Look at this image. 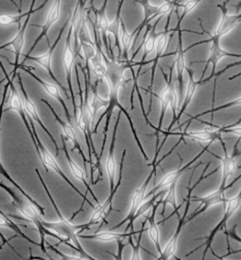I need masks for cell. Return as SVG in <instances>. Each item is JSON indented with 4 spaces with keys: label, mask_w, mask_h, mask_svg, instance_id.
I'll return each mask as SVG.
<instances>
[{
    "label": "cell",
    "mask_w": 241,
    "mask_h": 260,
    "mask_svg": "<svg viewBox=\"0 0 241 260\" xmlns=\"http://www.w3.org/2000/svg\"><path fill=\"white\" fill-rule=\"evenodd\" d=\"M35 172H36V175L39 179V182L41 183L44 190H45V194L48 195L52 205L55 211V213L58 214L59 216V220L58 221H53V222H48V221H44L42 220L43 222V225L45 228H48L49 230L54 232L55 234H58L60 236V244H65L67 246H69L70 248H72V249H74L77 253H79L80 255H82L85 259H93V257L89 256L85 250L82 248L81 244H80L79 242V234L80 232L82 231H85V227L84 224L82 225H75L71 219H67L64 215L63 213L61 212L60 208L58 207V205L55 204V202L54 200V197L53 195L51 194V191L47 186V184H45V182L43 180L41 174L39 173V170L38 169H35Z\"/></svg>",
    "instance_id": "1"
},
{
    "label": "cell",
    "mask_w": 241,
    "mask_h": 260,
    "mask_svg": "<svg viewBox=\"0 0 241 260\" xmlns=\"http://www.w3.org/2000/svg\"><path fill=\"white\" fill-rule=\"evenodd\" d=\"M0 188L3 189L10 196L11 204H13L19 210V212L22 214V215L25 217V220H27L28 222H31L34 227H35V229L37 230L40 236V243H39L40 249L43 253H47V246H45V242L47 241H45V236H54V238L58 239L59 241L61 240L60 236L44 227L39 210L33 204H31L30 202L28 203L23 202V200L20 197H18V195L15 193V191L9 187H7L5 184H3L2 182H0Z\"/></svg>",
    "instance_id": "2"
},
{
    "label": "cell",
    "mask_w": 241,
    "mask_h": 260,
    "mask_svg": "<svg viewBox=\"0 0 241 260\" xmlns=\"http://www.w3.org/2000/svg\"><path fill=\"white\" fill-rule=\"evenodd\" d=\"M30 124H31V127H32V130H33V133H34V137H35L36 142H37V144H38V148H36L35 150H36L38 156L40 157V160H41V162H42L43 167L45 168V170H47V171L52 170V171L55 172V173L58 174L61 178L64 179V182H66L69 186H70V187L76 191V193H77L80 197L82 198L81 208H80L78 211H76V212L74 213V215L71 217V220H73V218L77 215V214H78L80 211H82V210H83V206H84V203H85V202H87L89 205H91V203H90V202L88 201V199L86 198V195H83V194L81 193V191H80V190L74 186V184L71 182V180L68 178V176H67V175L64 173V171L62 170V168L60 167L59 163L56 162L55 157L53 156V154H52L47 148H45L44 144L42 143V142L40 141V139H39V137H38V134H37L36 129H35V126H34V122H33L32 120H30ZM91 206H93V205H91Z\"/></svg>",
    "instance_id": "3"
},
{
    "label": "cell",
    "mask_w": 241,
    "mask_h": 260,
    "mask_svg": "<svg viewBox=\"0 0 241 260\" xmlns=\"http://www.w3.org/2000/svg\"><path fill=\"white\" fill-rule=\"evenodd\" d=\"M17 78H18V83L20 85V89H21V94H22V97H23V100H24V108H25V112H26V114H27V117L32 120L33 122H36L38 125L42 128V130L47 133L53 144L54 145V148H55V158L59 156L60 154V148H59V144L58 142H55L54 138L53 137V134L50 132V130L48 129V127L44 125L42 120L40 119L39 115H38V112H37V108L35 106V104H34V101L30 98V96L28 95L27 92H26V89L24 87V84H23V81H22V77L20 74L17 73Z\"/></svg>",
    "instance_id": "4"
},
{
    "label": "cell",
    "mask_w": 241,
    "mask_h": 260,
    "mask_svg": "<svg viewBox=\"0 0 241 260\" xmlns=\"http://www.w3.org/2000/svg\"><path fill=\"white\" fill-rule=\"evenodd\" d=\"M152 175H153V172L147 177V179L145 180V182L143 183V185L140 188H137L134 190V195L132 197L131 209H130V212L128 214V216H126L124 218V220L119 225H117L116 229L119 228L122 223H124L126 221H129V225H128V227H126V230L130 229L131 231H133V229H134V220L136 218L137 212L140 211L141 207L143 206V204L146 202V200L148 198L147 190H148V188H149V184H150V180L152 178Z\"/></svg>",
    "instance_id": "5"
},
{
    "label": "cell",
    "mask_w": 241,
    "mask_h": 260,
    "mask_svg": "<svg viewBox=\"0 0 241 260\" xmlns=\"http://www.w3.org/2000/svg\"><path fill=\"white\" fill-rule=\"evenodd\" d=\"M71 41H72V32L70 31V29H69L66 40H65L63 62H64V68H65V71H66L68 92H69V95H70V97L72 98L73 109H74V113H75L77 107L75 104V95H74V90H73V86H72V71H73V67H74L75 54H74V50L72 48Z\"/></svg>",
    "instance_id": "6"
},
{
    "label": "cell",
    "mask_w": 241,
    "mask_h": 260,
    "mask_svg": "<svg viewBox=\"0 0 241 260\" xmlns=\"http://www.w3.org/2000/svg\"><path fill=\"white\" fill-rule=\"evenodd\" d=\"M8 89H9V82H8V80H7V84L4 86V92H3V95H2V101H1V104H0V131H1V120H2V114H3V112H4V107H5V105H6V95H7V94H8ZM0 174H1V175L7 180V182H9L11 185H13V186H14V187L20 191V193L27 199L28 202H30L31 204H33L34 206H35V207L39 210V212H40V214H41V216H44V214H45V209H44L42 206H40V205L38 204V203H37V201H36V200H34V199H33V198L27 193V191H26L24 189H22V187L16 182V180L8 174L7 170H6L5 167L3 166L2 162H1V159H0Z\"/></svg>",
    "instance_id": "7"
},
{
    "label": "cell",
    "mask_w": 241,
    "mask_h": 260,
    "mask_svg": "<svg viewBox=\"0 0 241 260\" xmlns=\"http://www.w3.org/2000/svg\"><path fill=\"white\" fill-rule=\"evenodd\" d=\"M41 101H42L43 104H45V105L48 106V108H49V109L51 110V112L53 113V115H54L55 121L59 123V125H60L61 128H62V134H61V135H63V137L67 140V142L69 141V142H71V145H72V152H73V151H77V152L80 154V156L82 157V160H83L84 165H85V168H86V166H87V162L89 163V161H87V159H86L85 156H84L83 150H82V148H81V144H80V142H79V141H78V139H77V135H76V132H75V130H74V128H73V126H72V124L68 123V122H65V121H64V120H63L58 114H56V113L54 112V110L53 109V107L51 106V104L48 103V100H45V99L42 98Z\"/></svg>",
    "instance_id": "8"
},
{
    "label": "cell",
    "mask_w": 241,
    "mask_h": 260,
    "mask_svg": "<svg viewBox=\"0 0 241 260\" xmlns=\"http://www.w3.org/2000/svg\"><path fill=\"white\" fill-rule=\"evenodd\" d=\"M65 27H66V26H64V28L61 30V32H60V35H59L58 39L55 40V42H54L53 45L49 44L50 48H49V50H48L47 52L43 53V54H41V55H37V56H30V55H29V56H27L26 60H30V61H32V62H34V63H36V64H37V65H39L40 67H42L43 69H44L45 71H47V72L49 73V75H50V76H51V78L53 79V81H54V82H55V84L58 85V86H59L61 89H63V92H64V95H65L66 98H70V95H69L68 92H67V90H65V89H64V87L62 86V84L59 82L58 79H56V77L54 75V72H53V69H52V60H53V54H54V49L56 48V47H58L59 41H60V39H61V37H62L63 30L65 29Z\"/></svg>",
    "instance_id": "9"
},
{
    "label": "cell",
    "mask_w": 241,
    "mask_h": 260,
    "mask_svg": "<svg viewBox=\"0 0 241 260\" xmlns=\"http://www.w3.org/2000/svg\"><path fill=\"white\" fill-rule=\"evenodd\" d=\"M31 18V13L27 14V18L26 21L23 25L20 26L18 33L16 34V36L11 39L8 43L3 44L0 47V49H4L8 47H11L13 48V52L15 54V70L13 71V78H15V76L17 75V69L19 68V63H20V58L22 55L23 50H24V47H25V37H26V31H27V27L29 24V21Z\"/></svg>",
    "instance_id": "10"
},
{
    "label": "cell",
    "mask_w": 241,
    "mask_h": 260,
    "mask_svg": "<svg viewBox=\"0 0 241 260\" xmlns=\"http://www.w3.org/2000/svg\"><path fill=\"white\" fill-rule=\"evenodd\" d=\"M21 69L22 70H24L26 73H28L33 79H35V80L37 81L38 84L41 85V87L45 90V93H47L51 97L54 98L56 101H58V103L63 107L64 111H65V114H66V117H67V121L68 123H70L72 124V119H71V115H70V112H69V109L67 107V104H66V101L64 100L62 95H61V92H60V89L58 87V85L56 84H53V83H50V82H45L44 80H42L41 78H39L38 76L35 75V73H34L33 71H31L29 68L27 67H21Z\"/></svg>",
    "instance_id": "11"
},
{
    "label": "cell",
    "mask_w": 241,
    "mask_h": 260,
    "mask_svg": "<svg viewBox=\"0 0 241 260\" xmlns=\"http://www.w3.org/2000/svg\"><path fill=\"white\" fill-rule=\"evenodd\" d=\"M118 125V120L115 125V128H114L113 132V137H112V142L110 145V150L109 154L107 157V160L105 163V170L109 179V186H110V194L114 195V193L117 190V188L119 187L120 182L115 186V178H116V173H117V161H116V157L115 153H114V149H115V138H116V129Z\"/></svg>",
    "instance_id": "12"
},
{
    "label": "cell",
    "mask_w": 241,
    "mask_h": 260,
    "mask_svg": "<svg viewBox=\"0 0 241 260\" xmlns=\"http://www.w3.org/2000/svg\"><path fill=\"white\" fill-rule=\"evenodd\" d=\"M61 13H62V0H54L53 3L50 6L49 9V13L47 15V19H45V23L44 25L42 26V31L41 34L37 37L35 43L32 47V49L36 47V44L44 37H47L48 35V32L49 30L52 28L53 25H54L56 22L59 21L60 17H61ZM31 49V51H32ZM31 51L28 53V55L31 53Z\"/></svg>",
    "instance_id": "13"
},
{
    "label": "cell",
    "mask_w": 241,
    "mask_h": 260,
    "mask_svg": "<svg viewBox=\"0 0 241 260\" xmlns=\"http://www.w3.org/2000/svg\"><path fill=\"white\" fill-rule=\"evenodd\" d=\"M61 140H62V150H63V152H64V154H65V157H66V159H67V162H68L69 168H70V170H71L73 176H74L76 179L80 180V182H81V183L84 185V187L86 188L87 191H89V193H90L91 195H93L94 199L97 201V204H98V203H100V202L98 201L97 197L95 196V194L93 193V190H91V189H90V187H89V184L87 183L86 176H85V172L82 170L81 168H80V167L76 164V162H75V161L72 159V158H71L70 153H69V150H68V148H67V140L63 137V135H61Z\"/></svg>",
    "instance_id": "14"
},
{
    "label": "cell",
    "mask_w": 241,
    "mask_h": 260,
    "mask_svg": "<svg viewBox=\"0 0 241 260\" xmlns=\"http://www.w3.org/2000/svg\"><path fill=\"white\" fill-rule=\"evenodd\" d=\"M113 196H109V198L104 202V203H98V205L94 208V212L91 214V217L87 223L84 224L85 230H88L93 225L99 224L103 220H105L106 217L108 216V214L112 210V201H113Z\"/></svg>",
    "instance_id": "15"
},
{
    "label": "cell",
    "mask_w": 241,
    "mask_h": 260,
    "mask_svg": "<svg viewBox=\"0 0 241 260\" xmlns=\"http://www.w3.org/2000/svg\"><path fill=\"white\" fill-rule=\"evenodd\" d=\"M130 236H132L131 233L129 232H124V233H117L115 231H104V232H100L96 233L94 235H80L79 234V238H83V239H89V240H95L98 242L102 243H110V242H119L122 241L125 238H129Z\"/></svg>",
    "instance_id": "16"
},
{
    "label": "cell",
    "mask_w": 241,
    "mask_h": 260,
    "mask_svg": "<svg viewBox=\"0 0 241 260\" xmlns=\"http://www.w3.org/2000/svg\"><path fill=\"white\" fill-rule=\"evenodd\" d=\"M239 21V16H231L228 15L224 10L222 19L219 23V25L216 26L214 34H213V40H219L222 36L226 35L230 31L234 29L236 24Z\"/></svg>",
    "instance_id": "17"
},
{
    "label": "cell",
    "mask_w": 241,
    "mask_h": 260,
    "mask_svg": "<svg viewBox=\"0 0 241 260\" xmlns=\"http://www.w3.org/2000/svg\"><path fill=\"white\" fill-rule=\"evenodd\" d=\"M199 207L196 210V214L205 211L206 209H209L212 206L222 204L225 202V189L220 188L214 191H212L211 194L206 195L203 198H199Z\"/></svg>",
    "instance_id": "18"
},
{
    "label": "cell",
    "mask_w": 241,
    "mask_h": 260,
    "mask_svg": "<svg viewBox=\"0 0 241 260\" xmlns=\"http://www.w3.org/2000/svg\"><path fill=\"white\" fill-rule=\"evenodd\" d=\"M237 159L235 156L226 155L222 159V187L226 188L228 179L230 178L237 170Z\"/></svg>",
    "instance_id": "19"
},
{
    "label": "cell",
    "mask_w": 241,
    "mask_h": 260,
    "mask_svg": "<svg viewBox=\"0 0 241 260\" xmlns=\"http://www.w3.org/2000/svg\"><path fill=\"white\" fill-rule=\"evenodd\" d=\"M180 176V170H175V171H170L166 173L160 182L154 187V189L148 193V195H160L163 191L167 190L171 186L175 185L178 182V178Z\"/></svg>",
    "instance_id": "20"
},
{
    "label": "cell",
    "mask_w": 241,
    "mask_h": 260,
    "mask_svg": "<svg viewBox=\"0 0 241 260\" xmlns=\"http://www.w3.org/2000/svg\"><path fill=\"white\" fill-rule=\"evenodd\" d=\"M184 137L193 140V141H196L199 142L201 143H211L214 141H215L219 137V134H214V133H211L206 130H196V131H189L186 132Z\"/></svg>",
    "instance_id": "21"
},
{
    "label": "cell",
    "mask_w": 241,
    "mask_h": 260,
    "mask_svg": "<svg viewBox=\"0 0 241 260\" xmlns=\"http://www.w3.org/2000/svg\"><path fill=\"white\" fill-rule=\"evenodd\" d=\"M149 221V227H148V236L149 238L151 239V241L154 243L158 251L160 252V231H159V225L154 219V214H152L151 216H149L146 218Z\"/></svg>",
    "instance_id": "22"
},
{
    "label": "cell",
    "mask_w": 241,
    "mask_h": 260,
    "mask_svg": "<svg viewBox=\"0 0 241 260\" xmlns=\"http://www.w3.org/2000/svg\"><path fill=\"white\" fill-rule=\"evenodd\" d=\"M224 203H225L224 221H227L239 209L241 205V191L237 196L225 200Z\"/></svg>",
    "instance_id": "23"
},
{
    "label": "cell",
    "mask_w": 241,
    "mask_h": 260,
    "mask_svg": "<svg viewBox=\"0 0 241 260\" xmlns=\"http://www.w3.org/2000/svg\"><path fill=\"white\" fill-rule=\"evenodd\" d=\"M178 242H179V232H177L170 240L167 242V244L164 246L162 250H160V259H169L173 257L178 249Z\"/></svg>",
    "instance_id": "24"
},
{
    "label": "cell",
    "mask_w": 241,
    "mask_h": 260,
    "mask_svg": "<svg viewBox=\"0 0 241 260\" xmlns=\"http://www.w3.org/2000/svg\"><path fill=\"white\" fill-rule=\"evenodd\" d=\"M170 35H171V33H161L155 37L154 51H155V58L156 59L160 58V56H161L165 52V50L168 47Z\"/></svg>",
    "instance_id": "25"
},
{
    "label": "cell",
    "mask_w": 241,
    "mask_h": 260,
    "mask_svg": "<svg viewBox=\"0 0 241 260\" xmlns=\"http://www.w3.org/2000/svg\"><path fill=\"white\" fill-rule=\"evenodd\" d=\"M197 87H198V83L194 80L192 74H189L188 82L186 83L185 90H184L183 108H185V107H187V105H189V103L192 100L195 93H196Z\"/></svg>",
    "instance_id": "26"
},
{
    "label": "cell",
    "mask_w": 241,
    "mask_h": 260,
    "mask_svg": "<svg viewBox=\"0 0 241 260\" xmlns=\"http://www.w3.org/2000/svg\"><path fill=\"white\" fill-rule=\"evenodd\" d=\"M227 52L220 47L219 40H213V47L210 53L209 64L212 65L214 68H215L217 63H219L223 58H225Z\"/></svg>",
    "instance_id": "27"
},
{
    "label": "cell",
    "mask_w": 241,
    "mask_h": 260,
    "mask_svg": "<svg viewBox=\"0 0 241 260\" xmlns=\"http://www.w3.org/2000/svg\"><path fill=\"white\" fill-rule=\"evenodd\" d=\"M96 25L98 26L99 32L101 34V36H105L106 40H108V32L110 29V22L105 15L104 11H101V13L97 14V21H96Z\"/></svg>",
    "instance_id": "28"
},
{
    "label": "cell",
    "mask_w": 241,
    "mask_h": 260,
    "mask_svg": "<svg viewBox=\"0 0 241 260\" xmlns=\"http://www.w3.org/2000/svg\"><path fill=\"white\" fill-rule=\"evenodd\" d=\"M155 35H153L152 32H148L147 35L145 36V38L142 41V45L141 47L143 49V60H145V58L152 53L154 51L155 48Z\"/></svg>",
    "instance_id": "29"
},
{
    "label": "cell",
    "mask_w": 241,
    "mask_h": 260,
    "mask_svg": "<svg viewBox=\"0 0 241 260\" xmlns=\"http://www.w3.org/2000/svg\"><path fill=\"white\" fill-rule=\"evenodd\" d=\"M174 70L178 76L179 79H182L184 73L186 72V62L185 56H184V52L182 50H178L175 55V63H174Z\"/></svg>",
    "instance_id": "30"
},
{
    "label": "cell",
    "mask_w": 241,
    "mask_h": 260,
    "mask_svg": "<svg viewBox=\"0 0 241 260\" xmlns=\"http://www.w3.org/2000/svg\"><path fill=\"white\" fill-rule=\"evenodd\" d=\"M170 85V99H169V108L173 110L176 117L179 115V105H180V97L178 94V88L174 81L168 80Z\"/></svg>",
    "instance_id": "31"
},
{
    "label": "cell",
    "mask_w": 241,
    "mask_h": 260,
    "mask_svg": "<svg viewBox=\"0 0 241 260\" xmlns=\"http://www.w3.org/2000/svg\"><path fill=\"white\" fill-rule=\"evenodd\" d=\"M160 99V107H161V117L164 116L166 110L169 108V99H170V85L167 82L166 86L163 88L159 95Z\"/></svg>",
    "instance_id": "32"
},
{
    "label": "cell",
    "mask_w": 241,
    "mask_h": 260,
    "mask_svg": "<svg viewBox=\"0 0 241 260\" xmlns=\"http://www.w3.org/2000/svg\"><path fill=\"white\" fill-rule=\"evenodd\" d=\"M177 183L171 186L167 190H165V196L163 199V203L173 207H178V198H177Z\"/></svg>",
    "instance_id": "33"
},
{
    "label": "cell",
    "mask_w": 241,
    "mask_h": 260,
    "mask_svg": "<svg viewBox=\"0 0 241 260\" xmlns=\"http://www.w3.org/2000/svg\"><path fill=\"white\" fill-rule=\"evenodd\" d=\"M22 20V16L19 15H0V25L1 26H9L13 24H18Z\"/></svg>",
    "instance_id": "34"
},
{
    "label": "cell",
    "mask_w": 241,
    "mask_h": 260,
    "mask_svg": "<svg viewBox=\"0 0 241 260\" xmlns=\"http://www.w3.org/2000/svg\"><path fill=\"white\" fill-rule=\"evenodd\" d=\"M175 5H173V3L168 2L167 0H165L164 2H162L161 4H160L158 7H157V14L159 15H165V14H168L169 11H171V9L174 8Z\"/></svg>",
    "instance_id": "35"
},
{
    "label": "cell",
    "mask_w": 241,
    "mask_h": 260,
    "mask_svg": "<svg viewBox=\"0 0 241 260\" xmlns=\"http://www.w3.org/2000/svg\"><path fill=\"white\" fill-rule=\"evenodd\" d=\"M200 0H188L187 2L184 3V7H185V14H189L191 11L198 5Z\"/></svg>",
    "instance_id": "36"
},
{
    "label": "cell",
    "mask_w": 241,
    "mask_h": 260,
    "mask_svg": "<svg viewBox=\"0 0 241 260\" xmlns=\"http://www.w3.org/2000/svg\"><path fill=\"white\" fill-rule=\"evenodd\" d=\"M224 131L227 132H230L238 138H241V125H237V126H231V127H227L223 129Z\"/></svg>",
    "instance_id": "37"
},
{
    "label": "cell",
    "mask_w": 241,
    "mask_h": 260,
    "mask_svg": "<svg viewBox=\"0 0 241 260\" xmlns=\"http://www.w3.org/2000/svg\"><path fill=\"white\" fill-rule=\"evenodd\" d=\"M234 106H241V96H239L238 98L234 99L232 103H230L228 105V107H234Z\"/></svg>",
    "instance_id": "38"
},
{
    "label": "cell",
    "mask_w": 241,
    "mask_h": 260,
    "mask_svg": "<svg viewBox=\"0 0 241 260\" xmlns=\"http://www.w3.org/2000/svg\"><path fill=\"white\" fill-rule=\"evenodd\" d=\"M0 239H1V242L3 243V245H7V246H9V248H11V249H13V250H15V249H14V248L10 246V244H9L8 240H7V239H5V236H3V234H2V233H0Z\"/></svg>",
    "instance_id": "39"
},
{
    "label": "cell",
    "mask_w": 241,
    "mask_h": 260,
    "mask_svg": "<svg viewBox=\"0 0 241 260\" xmlns=\"http://www.w3.org/2000/svg\"><path fill=\"white\" fill-rule=\"evenodd\" d=\"M0 214H2V215H5V216H8V214H6V213H4L1 209H0ZM9 217V216H8Z\"/></svg>",
    "instance_id": "40"
},
{
    "label": "cell",
    "mask_w": 241,
    "mask_h": 260,
    "mask_svg": "<svg viewBox=\"0 0 241 260\" xmlns=\"http://www.w3.org/2000/svg\"><path fill=\"white\" fill-rule=\"evenodd\" d=\"M235 236V239H237L241 243V238H240V236Z\"/></svg>",
    "instance_id": "41"
},
{
    "label": "cell",
    "mask_w": 241,
    "mask_h": 260,
    "mask_svg": "<svg viewBox=\"0 0 241 260\" xmlns=\"http://www.w3.org/2000/svg\"><path fill=\"white\" fill-rule=\"evenodd\" d=\"M167 1H168V2H170V3H173V2H175V1H176V0H167Z\"/></svg>",
    "instance_id": "42"
}]
</instances>
